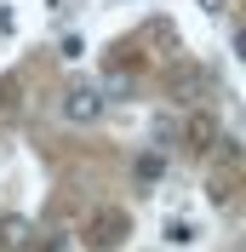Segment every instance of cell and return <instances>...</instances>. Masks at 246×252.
Wrapping results in <instances>:
<instances>
[{"label": "cell", "mask_w": 246, "mask_h": 252, "mask_svg": "<svg viewBox=\"0 0 246 252\" xmlns=\"http://www.w3.org/2000/svg\"><path fill=\"white\" fill-rule=\"evenodd\" d=\"M121 235H126V218H121V212H97V223H92V235H86V241H92L97 252H109Z\"/></svg>", "instance_id": "277c9868"}, {"label": "cell", "mask_w": 246, "mask_h": 252, "mask_svg": "<svg viewBox=\"0 0 246 252\" xmlns=\"http://www.w3.org/2000/svg\"><path fill=\"white\" fill-rule=\"evenodd\" d=\"M160 172H166V155H160V149H149V155H138V184H154Z\"/></svg>", "instance_id": "5b68a950"}, {"label": "cell", "mask_w": 246, "mask_h": 252, "mask_svg": "<svg viewBox=\"0 0 246 252\" xmlns=\"http://www.w3.org/2000/svg\"><path fill=\"white\" fill-rule=\"evenodd\" d=\"M58 109H63V121H69V126H92L97 115L109 109V97H103V86H69Z\"/></svg>", "instance_id": "6da1fadb"}, {"label": "cell", "mask_w": 246, "mask_h": 252, "mask_svg": "<svg viewBox=\"0 0 246 252\" xmlns=\"http://www.w3.org/2000/svg\"><path fill=\"white\" fill-rule=\"evenodd\" d=\"M166 241H172V247H189V241H200V229H195L189 218H172V223H166Z\"/></svg>", "instance_id": "8992f818"}, {"label": "cell", "mask_w": 246, "mask_h": 252, "mask_svg": "<svg viewBox=\"0 0 246 252\" xmlns=\"http://www.w3.org/2000/svg\"><path fill=\"white\" fill-rule=\"evenodd\" d=\"M58 52L75 63V58H86V40H80V34H63V46H58Z\"/></svg>", "instance_id": "52a82bcc"}, {"label": "cell", "mask_w": 246, "mask_h": 252, "mask_svg": "<svg viewBox=\"0 0 246 252\" xmlns=\"http://www.w3.org/2000/svg\"><path fill=\"white\" fill-rule=\"evenodd\" d=\"M0 247H6V252H29V247H34V223L17 218V212H12V218H0Z\"/></svg>", "instance_id": "3957f363"}, {"label": "cell", "mask_w": 246, "mask_h": 252, "mask_svg": "<svg viewBox=\"0 0 246 252\" xmlns=\"http://www.w3.org/2000/svg\"><path fill=\"white\" fill-rule=\"evenodd\" d=\"M195 6H200V12H212V17H223V12H229V0H195Z\"/></svg>", "instance_id": "ba28073f"}, {"label": "cell", "mask_w": 246, "mask_h": 252, "mask_svg": "<svg viewBox=\"0 0 246 252\" xmlns=\"http://www.w3.org/2000/svg\"><path fill=\"white\" fill-rule=\"evenodd\" d=\"M235 58L246 63V29H235Z\"/></svg>", "instance_id": "9c48e42d"}, {"label": "cell", "mask_w": 246, "mask_h": 252, "mask_svg": "<svg viewBox=\"0 0 246 252\" xmlns=\"http://www.w3.org/2000/svg\"><path fill=\"white\" fill-rule=\"evenodd\" d=\"M178 132H184V143L195 149V155H206V149L217 143V115H212V109H189Z\"/></svg>", "instance_id": "7a4b0ae2"}]
</instances>
